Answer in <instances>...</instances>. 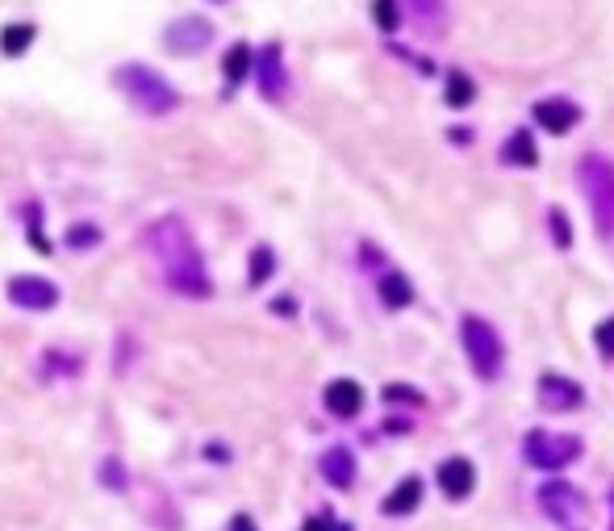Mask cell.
I'll use <instances>...</instances> for the list:
<instances>
[{"instance_id":"cell-23","label":"cell","mask_w":614,"mask_h":531,"mask_svg":"<svg viewBox=\"0 0 614 531\" xmlns=\"http://www.w3.org/2000/svg\"><path fill=\"white\" fill-rule=\"evenodd\" d=\"M97 243H101V230L92 226V222L67 230V247H76V251H88V247H97Z\"/></svg>"},{"instance_id":"cell-10","label":"cell","mask_w":614,"mask_h":531,"mask_svg":"<svg viewBox=\"0 0 614 531\" xmlns=\"http://www.w3.org/2000/svg\"><path fill=\"white\" fill-rule=\"evenodd\" d=\"M472 465L464 456H452V460H443L439 465V486H443V494L447 498H464V494H472Z\"/></svg>"},{"instance_id":"cell-16","label":"cell","mask_w":614,"mask_h":531,"mask_svg":"<svg viewBox=\"0 0 614 531\" xmlns=\"http://www.w3.org/2000/svg\"><path fill=\"white\" fill-rule=\"evenodd\" d=\"M222 72H226V84H239V80H247V72H251V46L234 42L230 51H226V59H222Z\"/></svg>"},{"instance_id":"cell-9","label":"cell","mask_w":614,"mask_h":531,"mask_svg":"<svg viewBox=\"0 0 614 531\" xmlns=\"http://www.w3.org/2000/svg\"><path fill=\"white\" fill-rule=\"evenodd\" d=\"M326 406H330V414H339V419H356L360 406H364V389L356 381H330L326 385Z\"/></svg>"},{"instance_id":"cell-25","label":"cell","mask_w":614,"mask_h":531,"mask_svg":"<svg viewBox=\"0 0 614 531\" xmlns=\"http://www.w3.org/2000/svg\"><path fill=\"white\" fill-rule=\"evenodd\" d=\"M385 402H406V406H418L422 394L418 389H406V385H385Z\"/></svg>"},{"instance_id":"cell-12","label":"cell","mask_w":614,"mask_h":531,"mask_svg":"<svg viewBox=\"0 0 614 531\" xmlns=\"http://www.w3.org/2000/svg\"><path fill=\"white\" fill-rule=\"evenodd\" d=\"M539 398H543V406H560V410H573V406L581 402V389H577L573 381H564V377L548 373V377L539 381Z\"/></svg>"},{"instance_id":"cell-14","label":"cell","mask_w":614,"mask_h":531,"mask_svg":"<svg viewBox=\"0 0 614 531\" xmlns=\"http://www.w3.org/2000/svg\"><path fill=\"white\" fill-rule=\"evenodd\" d=\"M539 498H543V511H548L552 519H573L577 502H581V494H577V490H569V486H560V481H556V486L543 490Z\"/></svg>"},{"instance_id":"cell-30","label":"cell","mask_w":614,"mask_h":531,"mask_svg":"<svg viewBox=\"0 0 614 531\" xmlns=\"http://www.w3.org/2000/svg\"><path fill=\"white\" fill-rule=\"evenodd\" d=\"M301 531H330V527H326V519H305Z\"/></svg>"},{"instance_id":"cell-24","label":"cell","mask_w":614,"mask_h":531,"mask_svg":"<svg viewBox=\"0 0 614 531\" xmlns=\"http://www.w3.org/2000/svg\"><path fill=\"white\" fill-rule=\"evenodd\" d=\"M372 17H376V26H381L385 34H393V30H397V21H401L397 0H372Z\"/></svg>"},{"instance_id":"cell-5","label":"cell","mask_w":614,"mask_h":531,"mask_svg":"<svg viewBox=\"0 0 614 531\" xmlns=\"http://www.w3.org/2000/svg\"><path fill=\"white\" fill-rule=\"evenodd\" d=\"M527 456L539 469H564L569 460L581 456V440L577 435H552V431H531L527 435Z\"/></svg>"},{"instance_id":"cell-19","label":"cell","mask_w":614,"mask_h":531,"mask_svg":"<svg viewBox=\"0 0 614 531\" xmlns=\"http://www.w3.org/2000/svg\"><path fill=\"white\" fill-rule=\"evenodd\" d=\"M30 42H34V26H5V34H0V51L5 55H26Z\"/></svg>"},{"instance_id":"cell-2","label":"cell","mask_w":614,"mask_h":531,"mask_svg":"<svg viewBox=\"0 0 614 531\" xmlns=\"http://www.w3.org/2000/svg\"><path fill=\"white\" fill-rule=\"evenodd\" d=\"M113 84L126 92V101L134 109L155 113V118H159V113H172L180 105L176 88L163 80L155 67H147V63H122V67H117V76H113Z\"/></svg>"},{"instance_id":"cell-11","label":"cell","mask_w":614,"mask_h":531,"mask_svg":"<svg viewBox=\"0 0 614 531\" xmlns=\"http://www.w3.org/2000/svg\"><path fill=\"white\" fill-rule=\"evenodd\" d=\"M259 88H264V97H272V101L285 97V67H280V46H264V55H259Z\"/></svg>"},{"instance_id":"cell-8","label":"cell","mask_w":614,"mask_h":531,"mask_svg":"<svg viewBox=\"0 0 614 531\" xmlns=\"http://www.w3.org/2000/svg\"><path fill=\"white\" fill-rule=\"evenodd\" d=\"M535 122L548 134H569L581 122V109L573 101H539L535 105Z\"/></svg>"},{"instance_id":"cell-4","label":"cell","mask_w":614,"mask_h":531,"mask_svg":"<svg viewBox=\"0 0 614 531\" xmlns=\"http://www.w3.org/2000/svg\"><path fill=\"white\" fill-rule=\"evenodd\" d=\"M464 352L472 360V368H477V377H498L502 368V339L493 335L489 322L481 318H464Z\"/></svg>"},{"instance_id":"cell-1","label":"cell","mask_w":614,"mask_h":531,"mask_svg":"<svg viewBox=\"0 0 614 531\" xmlns=\"http://www.w3.org/2000/svg\"><path fill=\"white\" fill-rule=\"evenodd\" d=\"M143 247L151 251V260L159 264L163 281H168L176 293H184V297H209L214 293L209 272H205V260L197 251V239L188 235V226L180 218L151 222L147 235H143Z\"/></svg>"},{"instance_id":"cell-31","label":"cell","mask_w":614,"mask_h":531,"mask_svg":"<svg viewBox=\"0 0 614 531\" xmlns=\"http://www.w3.org/2000/svg\"><path fill=\"white\" fill-rule=\"evenodd\" d=\"M276 310L280 314H293V297H276Z\"/></svg>"},{"instance_id":"cell-29","label":"cell","mask_w":614,"mask_h":531,"mask_svg":"<svg viewBox=\"0 0 614 531\" xmlns=\"http://www.w3.org/2000/svg\"><path fill=\"white\" fill-rule=\"evenodd\" d=\"M230 531H255V523H251L247 515H234V523H230Z\"/></svg>"},{"instance_id":"cell-20","label":"cell","mask_w":614,"mask_h":531,"mask_svg":"<svg viewBox=\"0 0 614 531\" xmlns=\"http://www.w3.org/2000/svg\"><path fill=\"white\" fill-rule=\"evenodd\" d=\"M472 97H477V88H472V80H468L464 72H452V76H447V105L464 109V105H472Z\"/></svg>"},{"instance_id":"cell-3","label":"cell","mask_w":614,"mask_h":531,"mask_svg":"<svg viewBox=\"0 0 614 531\" xmlns=\"http://www.w3.org/2000/svg\"><path fill=\"white\" fill-rule=\"evenodd\" d=\"M581 189L589 193V205H594L598 230L610 239L614 235V168L606 164L602 155L581 159Z\"/></svg>"},{"instance_id":"cell-6","label":"cell","mask_w":614,"mask_h":531,"mask_svg":"<svg viewBox=\"0 0 614 531\" xmlns=\"http://www.w3.org/2000/svg\"><path fill=\"white\" fill-rule=\"evenodd\" d=\"M209 38H214V26H209L205 17H180L168 26V38H163V46H168L172 55H197L209 46Z\"/></svg>"},{"instance_id":"cell-22","label":"cell","mask_w":614,"mask_h":531,"mask_svg":"<svg viewBox=\"0 0 614 531\" xmlns=\"http://www.w3.org/2000/svg\"><path fill=\"white\" fill-rule=\"evenodd\" d=\"M276 268V256H272V247H255L251 251V285H264L268 276Z\"/></svg>"},{"instance_id":"cell-17","label":"cell","mask_w":614,"mask_h":531,"mask_svg":"<svg viewBox=\"0 0 614 531\" xmlns=\"http://www.w3.org/2000/svg\"><path fill=\"white\" fill-rule=\"evenodd\" d=\"M381 297H385V306L401 310V306H410V302H414V289H410V281H406L401 272H389L385 281H381Z\"/></svg>"},{"instance_id":"cell-28","label":"cell","mask_w":614,"mask_h":531,"mask_svg":"<svg viewBox=\"0 0 614 531\" xmlns=\"http://www.w3.org/2000/svg\"><path fill=\"white\" fill-rule=\"evenodd\" d=\"M30 247H34V251H42V256H46V251H51V243H46V235H42V226H30Z\"/></svg>"},{"instance_id":"cell-27","label":"cell","mask_w":614,"mask_h":531,"mask_svg":"<svg viewBox=\"0 0 614 531\" xmlns=\"http://www.w3.org/2000/svg\"><path fill=\"white\" fill-rule=\"evenodd\" d=\"M552 230H556V243H560V247H569L573 235H569V222H564V214H552Z\"/></svg>"},{"instance_id":"cell-26","label":"cell","mask_w":614,"mask_h":531,"mask_svg":"<svg viewBox=\"0 0 614 531\" xmlns=\"http://www.w3.org/2000/svg\"><path fill=\"white\" fill-rule=\"evenodd\" d=\"M598 348H602V356H614V318H606V322H598Z\"/></svg>"},{"instance_id":"cell-21","label":"cell","mask_w":614,"mask_h":531,"mask_svg":"<svg viewBox=\"0 0 614 531\" xmlns=\"http://www.w3.org/2000/svg\"><path fill=\"white\" fill-rule=\"evenodd\" d=\"M101 486H109L113 494H122L126 486H130V477H126V465H122V460H101Z\"/></svg>"},{"instance_id":"cell-13","label":"cell","mask_w":614,"mask_h":531,"mask_svg":"<svg viewBox=\"0 0 614 531\" xmlns=\"http://www.w3.org/2000/svg\"><path fill=\"white\" fill-rule=\"evenodd\" d=\"M322 477L330 481V486L347 490L351 477H356V460H351V452H347V448H330V452L322 456Z\"/></svg>"},{"instance_id":"cell-7","label":"cell","mask_w":614,"mask_h":531,"mask_svg":"<svg viewBox=\"0 0 614 531\" xmlns=\"http://www.w3.org/2000/svg\"><path fill=\"white\" fill-rule=\"evenodd\" d=\"M9 302L21 310H55L59 289L46 276H13L9 281Z\"/></svg>"},{"instance_id":"cell-18","label":"cell","mask_w":614,"mask_h":531,"mask_svg":"<svg viewBox=\"0 0 614 531\" xmlns=\"http://www.w3.org/2000/svg\"><path fill=\"white\" fill-rule=\"evenodd\" d=\"M506 164H518V168H531L535 164V143H531V134L527 130H518L510 143H506Z\"/></svg>"},{"instance_id":"cell-15","label":"cell","mask_w":614,"mask_h":531,"mask_svg":"<svg viewBox=\"0 0 614 531\" xmlns=\"http://www.w3.org/2000/svg\"><path fill=\"white\" fill-rule=\"evenodd\" d=\"M418 502H422V481H418V477H406V481H401V486L385 498V515H410Z\"/></svg>"}]
</instances>
